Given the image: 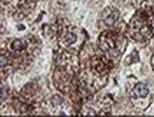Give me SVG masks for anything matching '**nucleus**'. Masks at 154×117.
I'll list each match as a JSON object with an SVG mask.
<instances>
[{
  "mask_svg": "<svg viewBox=\"0 0 154 117\" xmlns=\"http://www.w3.org/2000/svg\"><path fill=\"white\" fill-rule=\"evenodd\" d=\"M136 93L138 94L139 96H146L148 94V87L145 85V84H138L136 86Z\"/></svg>",
  "mask_w": 154,
  "mask_h": 117,
  "instance_id": "1",
  "label": "nucleus"
},
{
  "mask_svg": "<svg viewBox=\"0 0 154 117\" xmlns=\"http://www.w3.org/2000/svg\"><path fill=\"white\" fill-rule=\"evenodd\" d=\"M75 35L74 34H72V32H69V34H66L65 36H64V38H63V42L66 44V45H69V44H72V43H74L75 42Z\"/></svg>",
  "mask_w": 154,
  "mask_h": 117,
  "instance_id": "2",
  "label": "nucleus"
}]
</instances>
